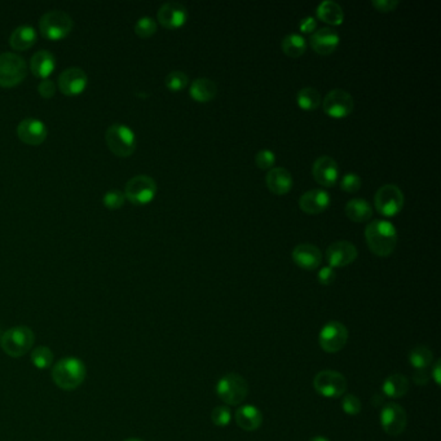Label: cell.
Segmentation results:
<instances>
[{
  "label": "cell",
  "mask_w": 441,
  "mask_h": 441,
  "mask_svg": "<svg viewBox=\"0 0 441 441\" xmlns=\"http://www.w3.org/2000/svg\"><path fill=\"white\" fill-rule=\"evenodd\" d=\"M365 238L370 251L381 258L390 257L396 249L398 241L396 228L385 219L372 220L365 228Z\"/></svg>",
  "instance_id": "cell-1"
},
{
  "label": "cell",
  "mask_w": 441,
  "mask_h": 441,
  "mask_svg": "<svg viewBox=\"0 0 441 441\" xmlns=\"http://www.w3.org/2000/svg\"><path fill=\"white\" fill-rule=\"evenodd\" d=\"M86 365L77 357H65L52 368L55 385L64 391H74L86 379Z\"/></svg>",
  "instance_id": "cell-2"
},
{
  "label": "cell",
  "mask_w": 441,
  "mask_h": 441,
  "mask_svg": "<svg viewBox=\"0 0 441 441\" xmlns=\"http://www.w3.org/2000/svg\"><path fill=\"white\" fill-rule=\"evenodd\" d=\"M35 335L33 330L27 326H14L8 329L0 337V347L11 357H21L32 351L34 346Z\"/></svg>",
  "instance_id": "cell-3"
},
{
  "label": "cell",
  "mask_w": 441,
  "mask_h": 441,
  "mask_svg": "<svg viewBox=\"0 0 441 441\" xmlns=\"http://www.w3.org/2000/svg\"><path fill=\"white\" fill-rule=\"evenodd\" d=\"M216 395L226 405H239L249 395L248 381L237 373L226 374L216 385Z\"/></svg>",
  "instance_id": "cell-4"
},
{
  "label": "cell",
  "mask_w": 441,
  "mask_h": 441,
  "mask_svg": "<svg viewBox=\"0 0 441 441\" xmlns=\"http://www.w3.org/2000/svg\"><path fill=\"white\" fill-rule=\"evenodd\" d=\"M105 141L115 156L130 157L135 152V132L123 123L109 126L105 134Z\"/></svg>",
  "instance_id": "cell-5"
},
{
  "label": "cell",
  "mask_w": 441,
  "mask_h": 441,
  "mask_svg": "<svg viewBox=\"0 0 441 441\" xmlns=\"http://www.w3.org/2000/svg\"><path fill=\"white\" fill-rule=\"evenodd\" d=\"M73 19L64 11L47 12L40 17L39 21L40 33L45 38L51 40H58L68 36L73 30Z\"/></svg>",
  "instance_id": "cell-6"
},
{
  "label": "cell",
  "mask_w": 441,
  "mask_h": 441,
  "mask_svg": "<svg viewBox=\"0 0 441 441\" xmlns=\"http://www.w3.org/2000/svg\"><path fill=\"white\" fill-rule=\"evenodd\" d=\"M404 193L395 184H385L374 195V206L381 215L392 217L404 207Z\"/></svg>",
  "instance_id": "cell-7"
},
{
  "label": "cell",
  "mask_w": 441,
  "mask_h": 441,
  "mask_svg": "<svg viewBox=\"0 0 441 441\" xmlns=\"http://www.w3.org/2000/svg\"><path fill=\"white\" fill-rule=\"evenodd\" d=\"M26 74L27 67L20 55L12 52H4L0 55V86L13 87L21 83Z\"/></svg>",
  "instance_id": "cell-8"
},
{
  "label": "cell",
  "mask_w": 441,
  "mask_h": 441,
  "mask_svg": "<svg viewBox=\"0 0 441 441\" xmlns=\"http://www.w3.org/2000/svg\"><path fill=\"white\" fill-rule=\"evenodd\" d=\"M157 193V182L147 175H136L126 182L125 197L134 204H147Z\"/></svg>",
  "instance_id": "cell-9"
},
{
  "label": "cell",
  "mask_w": 441,
  "mask_h": 441,
  "mask_svg": "<svg viewBox=\"0 0 441 441\" xmlns=\"http://www.w3.org/2000/svg\"><path fill=\"white\" fill-rule=\"evenodd\" d=\"M313 388L318 395L326 398H338L347 390V379L335 370H322L313 379Z\"/></svg>",
  "instance_id": "cell-10"
},
{
  "label": "cell",
  "mask_w": 441,
  "mask_h": 441,
  "mask_svg": "<svg viewBox=\"0 0 441 441\" xmlns=\"http://www.w3.org/2000/svg\"><path fill=\"white\" fill-rule=\"evenodd\" d=\"M348 342V329L339 321H329L318 334L320 347L328 353L342 351Z\"/></svg>",
  "instance_id": "cell-11"
},
{
  "label": "cell",
  "mask_w": 441,
  "mask_h": 441,
  "mask_svg": "<svg viewBox=\"0 0 441 441\" xmlns=\"http://www.w3.org/2000/svg\"><path fill=\"white\" fill-rule=\"evenodd\" d=\"M325 114L331 118H346L355 108V100L348 91L335 88L330 91L322 102Z\"/></svg>",
  "instance_id": "cell-12"
},
{
  "label": "cell",
  "mask_w": 441,
  "mask_h": 441,
  "mask_svg": "<svg viewBox=\"0 0 441 441\" xmlns=\"http://www.w3.org/2000/svg\"><path fill=\"white\" fill-rule=\"evenodd\" d=\"M381 426L387 435H401L407 425V414L405 409L396 403H388L381 410Z\"/></svg>",
  "instance_id": "cell-13"
},
{
  "label": "cell",
  "mask_w": 441,
  "mask_h": 441,
  "mask_svg": "<svg viewBox=\"0 0 441 441\" xmlns=\"http://www.w3.org/2000/svg\"><path fill=\"white\" fill-rule=\"evenodd\" d=\"M326 261L331 268H343L352 264L357 258V249L350 241H337L326 249Z\"/></svg>",
  "instance_id": "cell-14"
},
{
  "label": "cell",
  "mask_w": 441,
  "mask_h": 441,
  "mask_svg": "<svg viewBox=\"0 0 441 441\" xmlns=\"http://www.w3.org/2000/svg\"><path fill=\"white\" fill-rule=\"evenodd\" d=\"M313 179L322 187L333 188L338 182L339 167L337 160L329 156H321L313 162L312 166Z\"/></svg>",
  "instance_id": "cell-15"
},
{
  "label": "cell",
  "mask_w": 441,
  "mask_h": 441,
  "mask_svg": "<svg viewBox=\"0 0 441 441\" xmlns=\"http://www.w3.org/2000/svg\"><path fill=\"white\" fill-rule=\"evenodd\" d=\"M88 77L80 68H69L64 70L58 77V87L67 96H75L86 90Z\"/></svg>",
  "instance_id": "cell-16"
},
{
  "label": "cell",
  "mask_w": 441,
  "mask_h": 441,
  "mask_svg": "<svg viewBox=\"0 0 441 441\" xmlns=\"http://www.w3.org/2000/svg\"><path fill=\"white\" fill-rule=\"evenodd\" d=\"M158 21L167 29H179L188 20V10L179 1H167L159 7Z\"/></svg>",
  "instance_id": "cell-17"
},
{
  "label": "cell",
  "mask_w": 441,
  "mask_h": 441,
  "mask_svg": "<svg viewBox=\"0 0 441 441\" xmlns=\"http://www.w3.org/2000/svg\"><path fill=\"white\" fill-rule=\"evenodd\" d=\"M17 135L27 145H39L48 135L45 122L38 118H25L17 127Z\"/></svg>",
  "instance_id": "cell-18"
},
{
  "label": "cell",
  "mask_w": 441,
  "mask_h": 441,
  "mask_svg": "<svg viewBox=\"0 0 441 441\" xmlns=\"http://www.w3.org/2000/svg\"><path fill=\"white\" fill-rule=\"evenodd\" d=\"M331 202L330 194L324 189H311L299 198V207L308 215H317L328 210Z\"/></svg>",
  "instance_id": "cell-19"
},
{
  "label": "cell",
  "mask_w": 441,
  "mask_h": 441,
  "mask_svg": "<svg viewBox=\"0 0 441 441\" xmlns=\"http://www.w3.org/2000/svg\"><path fill=\"white\" fill-rule=\"evenodd\" d=\"M291 257L295 264L306 271H315L322 261L321 251L312 243H300L295 246Z\"/></svg>",
  "instance_id": "cell-20"
},
{
  "label": "cell",
  "mask_w": 441,
  "mask_h": 441,
  "mask_svg": "<svg viewBox=\"0 0 441 441\" xmlns=\"http://www.w3.org/2000/svg\"><path fill=\"white\" fill-rule=\"evenodd\" d=\"M339 40V34L331 27L318 29L309 38L311 47L313 48L315 52L320 53V55L333 53L338 48Z\"/></svg>",
  "instance_id": "cell-21"
},
{
  "label": "cell",
  "mask_w": 441,
  "mask_h": 441,
  "mask_svg": "<svg viewBox=\"0 0 441 441\" xmlns=\"http://www.w3.org/2000/svg\"><path fill=\"white\" fill-rule=\"evenodd\" d=\"M265 184L273 194L285 195L291 191L294 179L285 167H273L265 176Z\"/></svg>",
  "instance_id": "cell-22"
},
{
  "label": "cell",
  "mask_w": 441,
  "mask_h": 441,
  "mask_svg": "<svg viewBox=\"0 0 441 441\" xmlns=\"http://www.w3.org/2000/svg\"><path fill=\"white\" fill-rule=\"evenodd\" d=\"M235 419L239 429L249 432L259 430L263 425V414L259 407L251 404H245L238 407L235 413Z\"/></svg>",
  "instance_id": "cell-23"
},
{
  "label": "cell",
  "mask_w": 441,
  "mask_h": 441,
  "mask_svg": "<svg viewBox=\"0 0 441 441\" xmlns=\"http://www.w3.org/2000/svg\"><path fill=\"white\" fill-rule=\"evenodd\" d=\"M30 68L34 75L47 80L56 68V57L47 49L38 51L34 56L32 57Z\"/></svg>",
  "instance_id": "cell-24"
},
{
  "label": "cell",
  "mask_w": 441,
  "mask_h": 441,
  "mask_svg": "<svg viewBox=\"0 0 441 441\" xmlns=\"http://www.w3.org/2000/svg\"><path fill=\"white\" fill-rule=\"evenodd\" d=\"M36 30L30 25H21L12 32L10 45L16 51H23L33 47L36 42Z\"/></svg>",
  "instance_id": "cell-25"
},
{
  "label": "cell",
  "mask_w": 441,
  "mask_h": 441,
  "mask_svg": "<svg viewBox=\"0 0 441 441\" xmlns=\"http://www.w3.org/2000/svg\"><path fill=\"white\" fill-rule=\"evenodd\" d=\"M217 86L214 80L208 78H198L193 80L189 88V95L193 100L198 102H208L215 99Z\"/></svg>",
  "instance_id": "cell-26"
},
{
  "label": "cell",
  "mask_w": 441,
  "mask_h": 441,
  "mask_svg": "<svg viewBox=\"0 0 441 441\" xmlns=\"http://www.w3.org/2000/svg\"><path fill=\"white\" fill-rule=\"evenodd\" d=\"M317 17L329 25H340L344 21V11L337 1L324 0L318 4Z\"/></svg>",
  "instance_id": "cell-27"
},
{
  "label": "cell",
  "mask_w": 441,
  "mask_h": 441,
  "mask_svg": "<svg viewBox=\"0 0 441 441\" xmlns=\"http://www.w3.org/2000/svg\"><path fill=\"white\" fill-rule=\"evenodd\" d=\"M346 215L352 222L363 223L373 216V208L363 198H352L346 204Z\"/></svg>",
  "instance_id": "cell-28"
},
{
  "label": "cell",
  "mask_w": 441,
  "mask_h": 441,
  "mask_svg": "<svg viewBox=\"0 0 441 441\" xmlns=\"http://www.w3.org/2000/svg\"><path fill=\"white\" fill-rule=\"evenodd\" d=\"M382 391L391 398L405 396L409 391V379L404 374H392L383 382Z\"/></svg>",
  "instance_id": "cell-29"
},
{
  "label": "cell",
  "mask_w": 441,
  "mask_h": 441,
  "mask_svg": "<svg viewBox=\"0 0 441 441\" xmlns=\"http://www.w3.org/2000/svg\"><path fill=\"white\" fill-rule=\"evenodd\" d=\"M283 51L289 57H300L307 51V40L305 36L296 33L287 34L283 39Z\"/></svg>",
  "instance_id": "cell-30"
},
{
  "label": "cell",
  "mask_w": 441,
  "mask_h": 441,
  "mask_svg": "<svg viewBox=\"0 0 441 441\" xmlns=\"http://www.w3.org/2000/svg\"><path fill=\"white\" fill-rule=\"evenodd\" d=\"M433 361V353L426 346H416L409 353V362L416 370H427Z\"/></svg>",
  "instance_id": "cell-31"
},
{
  "label": "cell",
  "mask_w": 441,
  "mask_h": 441,
  "mask_svg": "<svg viewBox=\"0 0 441 441\" xmlns=\"http://www.w3.org/2000/svg\"><path fill=\"white\" fill-rule=\"evenodd\" d=\"M296 102L303 110H315L321 104V95L313 87H305L296 93Z\"/></svg>",
  "instance_id": "cell-32"
},
{
  "label": "cell",
  "mask_w": 441,
  "mask_h": 441,
  "mask_svg": "<svg viewBox=\"0 0 441 441\" xmlns=\"http://www.w3.org/2000/svg\"><path fill=\"white\" fill-rule=\"evenodd\" d=\"M32 362L39 370L48 369L53 362V352L45 346H39L32 352Z\"/></svg>",
  "instance_id": "cell-33"
},
{
  "label": "cell",
  "mask_w": 441,
  "mask_h": 441,
  "mask_svg": "<svg viewBox=\"0 0 441 441\" xmlns=\"http://www.w3.org/2000/svg\"><path fill=\"white\" fill-rule=\"evenodd\" d=\"M165 83H166V87L169 90L178 92V91L184 90L188 86L189 78L184 71L174 70V71H171L167 74Z\"/></svg>",
  "instance_id": "cell-34"
},
{
  "label": "cell",
  "mask_w": 441,
  "mask_h": 441,
  "mask_svg": "<svg viewBox=\"0 0 441 441\" xmlns=\"http://www.w3.org/2000/svg\"><path fill=\"white\" fill-rule=\"evenodd\" d=\"M135 33L140 38H149L157 33V23L154 19L144 16L139 19L135 23Z\"/></svg>",
  "instance_id": "cell-35"
},
{
  "label": "cell",
  "mask_w": 441,
  "mask_h": 441,
  "mask_svg": "<svg viewBox=\"0 0 441 441\" xmlns=\"http://www.w3.org/2000/svg\"><path fill=\"white\" fill-rule=\"evenodd\" d=\"M125 193L118 191V189H112L104 194L102 202L105 204V207L110 208V210H117L119 207H122L125 204Z\"/></svg>",
  "instance_id": "cell-36"
},
{
  "label": "cell",
  "mask_w": 441,
  "mask_h": 441,
  "mask_svg": "<svg viewBox=\"0 0 441 441\" xmlns=\"http://www.w3.org/2000/svg\"><path fill=\"white\" fill-rule=\"evenodd\" d=\"M211 420L217 427H226L232 420V410L226 405L216 407L211 413Z\"/></svg>",
  "instance_id": "cell-37"
},
{
  "label": "cell",
  "mask_w": 441,
  "mask_h": 441,
  "mask_svg": "<svg viewBox=\"0 0 441 441\" xmlns=\"http://www.w3.org/2000/svg\"><path fill=\"white\" fill-rule=\"evenodd\" d=\"M362 180L361 178L355 174V172H348L346 174L342 180H340V188L342 191L347 193H356L360 191L361 188Z\"/></svg>",
  "instance_id": "cell-38"
},
{
  "label": "cell",
  "mask_w": 441,
  "mask_h": 441,
  "mask_svg": "<svg viewBox=\"0 0 441 441\" xmlns=\"http://www.w3.org/2000/svg\"><path fill=\"white\" fill-rule=\"evenodd\" d=\"M361 401L356 395H344L342 398V409L348 416H357L361 412Z\"/></svg>",
  "instance_id": "cell-39"
},
{
  "label": "cell",
  "mask_w": 441,
  "mask_h": 441,
  "mask_svg": "<svg viewBox=\"0 0 441 441\" xmlns=\"http://www.w3.org/2000/svg\"><path fill=\"white\" fill-rule=\"evenodd\" d=\"M255 163L261 170H271L276 163V154L270 149H263L257 153Z\"/></svg>",
  "instance_id": "cell-40"
},
{
  "label": "cell",
  "mask_w": 441,
  "mask_h": 441,
  "mask_svg": "<svg viewBox=\"0 0 441 441\" xmlns=\"http://www.w3.org/2000/svg\"><path fill=\"white\" fill-rule=\"evenodd\" d=\"M335 278H337L335 270L331 268V267H329V265L322 267V268L318 271V273H317V280H318V283L324 285V286L331 285V283L335 281Z\"/></svg>",
  "instance_id": "cell-41"
},
{
  "label": "cell",
  "mask_w": 441,
  "mask_h": 441,
  "mask_svg": "<svg viewBox=\"0 0 441 441\" xmlns=\"http://www.w3.org/2000/svg\"><path fill=\"white\" fill-rule=\"evenodd\" d=\"M38 91H39V93H40L43 97L48 99V97H52V96L55 95L56 87H55V83H53L52 80H43L39 83Z\"/></svg>",
  "instance_id": "cell-42"
},
{
  "label": "cell",
  "mask_w": 441,
  "mask_h": 441,
  "mask_svg": "<svg viewBox=\"0 0 441 441\" xmlns=\"http://www.w3.org/2000/svg\"><path fill=\"white\" fill-rule=\"evenodd\" d=\"M400 4L398 0H373L375 10L381 12H392Z\"/></svg>",
  "instance_id": "cell-43"
},
{
  "label": "cell",
  "mask_w": 441,
  "mask_h": 441,
  "mask_svg": "<svg viewBox=\"0 0 441 441\" xmlns=\"http://www.w3.org/2000/svg\"><path fill=\"white\" fill-rule=\"evenodd\" d=\"M316 19H315V17H311V16L302 19L300 23H299V30H300L302 33H312V32L316 30Z\"/></svg>",
  "instance_id": "cell-44"
},
{
  "label": "cell",
  "mask_w": 441,
  "mask_h": 441,
  "mask_svg": "<svg viewBox=\"0 0 441 441\" xmlns=\"http://www.w3.org/2000/svg\"><path fill=\"white\" fill-rule=\"evenodd\" d=\"M430 379V373H427V370H416V373L413 375V381L418 385H426Z\"/></svg>",
  "instance_id": "cell-45"
},
{
  "label": "cell",
  "mask_w": 441,
  "mask_h": 441,
  "mask_svg": "<svg viewBox=\"0 0 441 441\" xmlns=\"http://www.w3.org/2000/svg\"><path fill=\"white\" fill-rule=\"evenodd\" d=\"M431 366H432V368H431L430 378H432V379L435 381V383H436V385H440V360H438V361L435 362L433 365H431Z\"/></svg>",
  "instance_id": "cell-46"
},
{
  "label": "cell",
  "mask_w": 441,
  "mask_h": 441,
  "mask_svg": "<svg viewBox=\"0 0 441 441\" xmlns=\"http://www.w3.org/2000/svg\"><path fill=\"white\" fill-rule=\"evenodd\" d=\"M309 441H330L328 438H324V436H315L312 438Z\"/></svg>",
  "instance_id": "cell-47"
},
{
  "label": "cell",
  "mask_w": 441,
  "mask_h": 441,
  "mask_svg": "<svg viewBox=\"0 0 441 441\" xmlns=\"http://www.w3.org/2000/svg\"><path fill=\"white\" fill-rule=\"evenodd\" d=\"M125 441H144V440H141V439H136V438H131V439H126Z\"/></svg>",
  "instance_id": "cell-48"
}]
</instances>
